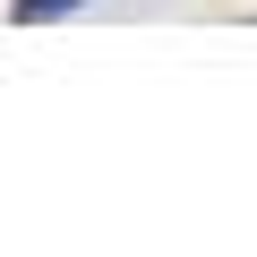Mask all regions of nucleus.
I'll list each match as a JSON object with an SVG mask.
<instances>
[{"label":"nucleus","mask_w":257,"mask_h":257,"mask_svg":"<svg viewBox=\"0 0 257 257\" xmlns=\"http://www.w3.org/2000/svg\"><path fill=\"white\" fill-rule=\"evenodd\" d=\"M69 9H77V0H9V18H18V26H43V18H69Z\"/></svg>","instance_id":"1"}]
</instances>
